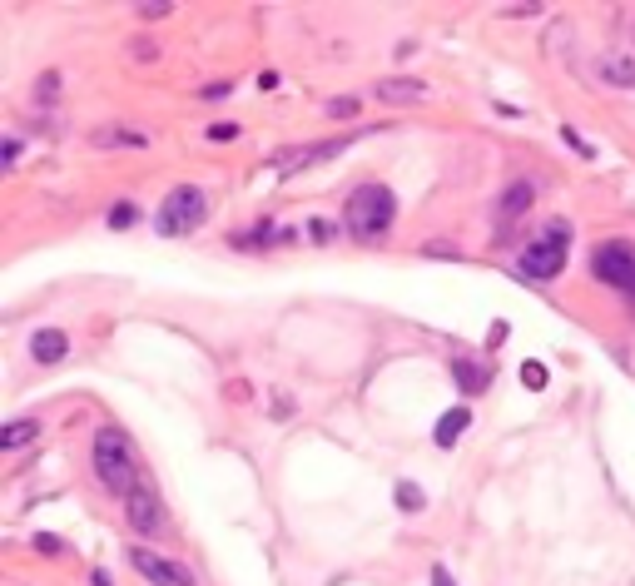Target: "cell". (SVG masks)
I'll list each match as a JSON object with an SVG mask.
<instances>
[{
	"label": "cell",
	"instance_id": "cell-1",
	"mask_svg": "<svg viewBox=\"0 0 635 586\" xmlns=\"http://www.w3.org/2000/svg\"><path fill=\"white\" fill-rule=\"evenodd\" d=\"M566 259H571V224H566V219H551V224L516 254V274H521L526 284H551V279H561Z\"/></svg>",
	"mask_w": 635,
	"mask_h": 586
},
{
	"label": "cell",
	"instance_id": "cell-2",
	"mask_svg": "<svg viewBox=\"0 0 635 586\" xmlns=\"http://www.w3.org/2000/svg\"><path fill=\"white\" fill-rule=\"evenodd\" d=\"M95 477L105 492L115 497H129L144 477H139V457H134V442L120 433V428H100L95 433Z\"/></svg>",
	"mask_w": 635,
	"mask_h": 586
},
{
	"label": "cell",
	"instance_id": "cell-3",
	"mask_svg": "<svg viewBox=\"0 0 635 586\" xmlns=\"http://www.w3.org/2000/svg\"><path fill=\"white\" fill-rule=\"evenodd\" d=\"M397 219V194L387 184H358L343 204V229L353 239H382Z\"/></svg>",
	"mask_w": 635,
	"mask_h": 586
},
{
	"label": "cell",
	"instance_id": "cell-4",
	"mask_svg": "<svg viewBox=\"0 0 635 586\" xmlns=\"http://www.w3.org/2000/svg\"><path fill=\"white\" fill-rule=\"evenodd\" d=\"M204 219H209V194H204L199 184H179V189H169V199L159 204L154 229H159L164 239H184V234H194Z\"/></svg>",
	"mask_w": 635,
	"mask_h": 586
},
{
	"label": "cell",
	"instance_id": "cell-5",
	"mask_svg": "<svg viewBox=\"0 0 635 586\" xmlns=\"http://www.w3.org/2000/svg\"><path fill=\"white\" fill-rule=\"evenodd\" d=\"M591 274H596L601 284H611V289L635 293V249L631 244H621V239L601 244L596 259H591Z\"/></svg>",
	"mask_w": 635,
	"mask_h": 586
},
{
	"label": "cell",
	"instance_id": "cell-6",
	"mask_svg": "<svg viewBox=\"0 0 635 586\" xmlns=\"http://www.w3.org/2000/svg\"><path fill=\"white\" fill-rule=\"evenodd\" d=\"M129 567H134L149 586H194V572H189V567H179L174 557H159V552H149V547H129Z\"/></svg>",
	"mask_w": 635,
	"mask_h": 586
},
{
	"label": "cell",
	"instance_id": "cell-7",
	"mask_svg": "<svg viewBox=\"0 0 635 586\" xmlns=\"http://www.w3.org/2000/svg\"><path fill=\"white\" fill-rule=\"evenodd\" d=\"M125 522L139 532V537H159L164 532V502L149 482H139L134 492L125 497Z\"/></svg>",
	"mask_w": 635,
	"mask_h": 586
},
{
	"label": "cell",
	"instance_id": "cell-8",
	"mask_svg": "<svg viewBox=\"0 0 635 586\" xmlns=\"http://www.w3.org/2000/svg\"><path fill=\"white\" fill-rule=\"evenodd\" d=\"M596 80L601 85H611V90H635V50H611V55H601L596 60Z\"/></svg>",
	"mask_w": 635,
	"mask_h": 586
},
{
	"label": "cell",
	"instance_id": "cell-9",
	"mask_svg": "<svg viewBox=\"0 0 635 586\" xmlns=\"http://www.w3.org/2000/svg\"><path fill=\"white\" fill-rule=\"evenodd\" d=\"M348 145H353V140H323V145H303V149H293V154H273L268 164H273V169H303V164H318V159L343 154Z\"/></svg>",
	"mask_w": 635,
	"mask_h": 586
},
{
	"label": "cell",
	"instance_id": "cell-10",
	"mask_svg": "<svg viewBox=\"0 0 635 586\" xmlns=\"http://www.w3.org/2000/svg\"><path fill=\"white\" fill-rule=\"evenodd\" d=\"M30 358H35V363H45V368H55V363H65V358H70V338H65L60 328H40V333L30 338Z\"/></svg>",
	"mask_w": 635,
	"mask_h": 586
},
{
	"label": "cell",
	"instance_id": "cell-11",
	"mask_svg": "<svg viewBox=\"0 0 635 586\" xmlns=\"http://www.w3.org/2000/svg\"><path fill=\"white\" fill-rule=\"evenodd\" d=\"M378 100L387 105H422V100H432V85H422V80H378Z\"/></svg>",
	"mask_w": 635,
	"mask_h": 586
},
{
	"label": "cell",
	"instance_id": "cell-12",
	"mask_svg": "<svg viewBox=\"0 0 635 586\" xmlns=\"http://www.w3.org/2000/svg\"><path fill=\"white\" fill-rule=\"evenodd\" d=\"M35 438H40V418H15V423L0 428V447L5 452H20V447H30Z\"/></svg>",
	"mask_w": 635,
	"mask_h": 586
},
{
	"label": "cell",
	"instance_id": "cell-13",
	"mask_svg": "<svg viewBox=\"0 0 635 586\" xmlns=\"http://www.w3.org/2000/svg\"><path fill=\"white\" fill-rule=\"evenodd\" d=\"M467 423H472V408H452V413H442V418H437V433H432V442H437V447H452V442L467 433Z\"/></svg>",
	"mask_w": 635,
	"mask_h": 586
},
{
	"label": "cell",
	"instance_id": "cell-14",
	"mask_svg": "<svg viewBox=\"0 0 635 586\" xmlns=\"http://www.w3.org/2000/svg\"><path fill=\"white\" fill-rule=\"evenodd\" d=\"M95 145H120V149H144L149 140L139 135V130H125V125H105V130H95Z\"/></svg>",
	"mask_w": 635,
	"mask_h": 586
},
{
	"label": "cell",
	"instance_id": "cell-15",
	"mask_svg": "<svg viewBox=\"0 0 635 586\" xmlns=\"http://www.w3.org/2000/svg\"><path fill=\"white\" fill-rule=\"evenodd\" d=\"M452 373H457V383H462V393H467V398H477V393L487 388V373H482V368H472L467 358H457V363H452Z\"/></svg>",
	"mask_w": 635,
	"mask_h": 586
},
{
	"label": "cell",
	"instance_id": "cell-16",
	"mask_svg": "<svg viewBox=\"0 0 635 586\" xmlns=\"http://www.w3.org/2000/svg\"><path fill=\"white\" fill-rule=\"evenodd\" d=\"M526 209H531V184L521 179V184H511L502 194V214H526Z\"/></svg>",
	"mask_w": 635,
	"mask_h": 586
},
{
	"label": "cell",
	"instance_id": "cell-17",
	"mask_svg": "<svg viewBox=\"0 0 635 586\" xmlns=\"http://www.w3.org/2000/svg\"><path fill=\"white\" fill-rule=\"evenodd\" d=\"M397 507H402V512H422V507H427L422 487H417V482H397Z\"/></svg>",
	"mask_w": 635,
	"mask_h": 586
},
{
	"label": "cell",
	"instance_id": "cell-18",
	"mask_svg": "<svg viewBox=\"0 0 635 586\" xmlns=\"http://www.w3.org/2000/svg\"><path fill=\"white\" fill-rule=\"evenodd\" d=\"M333 229H338L333 219H308V239L313 244H333Z\"/></svg>",
	"mask_w": 635,
	"mask_h": 586
},
{
	"label": "cell",
	"instance_id": "cell-19",
	"mask_svg": "<svg viewBox=\"0 0 635 586\" xmlns=\"http://www.w3.org/2000/svg\"><path fill=\"white\" fill-rule=\"evenodd\" d=\"M55 95H60V75L50 70V75H40V85H35V100H45V105H50Z\"/></svg>",
	"mask_w": 635,
	"mask_h": 586
},
{
	"label": "cell",
	"instance_id": "cell-20",
	"mask_svg": "<svg viewBox=\"0 0 635 586\" xmlns=\"http://www.w3.org/2000/svg\"><path fill=\"white\" fill-rule=\"evenodd\" d=\"M134 219H139V209H134V204H115V209H110V229H129Z\"/></svg>",
	"mask_w": 635,
	"mask_h": 586
},
{
	"label": "cell",
	"instance_id": "cell-21",
	"mask_svg": "<svg viewBox=\"0 0 635 586\" xmlns=\"http://www.w3.org/2000/svg\"><path fill=\"white\" fill-rule=\"evenodd\" d=\"M328 115H333V120H348V115H358V100H353V95H343V100H328Z\"/></svg>",
	"mask_w": 635,
	"mask_h": 586
},
{
	"label": "cell",
	"instance_id": "cell-22",
	"mask_svg": "<svg viewBox=\"0 0 635 586\" xmlns=\"http://www.w3.org/2000/svg\"><path fill=\"white\" fill-rule=\"evenodd\" d=\"M209 140H214V145H224V140H239V125H229V120H224V125H209Z\"/></svg>",
	"mask_w": 635,
	"mask_h": 586
},
{
	"label": "cell",
	"instance_id": "cell-23",
	"mask_svg": "<svg viewBox=\"0 0 635 586\" xmlns=\"http://www.w3.org/2000/svg\"><path fill=\"white\" fill-rule=\"evenodd\" d=\"M521 378H526V388H546V368H541V363H526Z\"/></svg>",
	"mask_w": 635,
	"mask_h": 586
},
{
	"label": "cell",
	"instance_id": "cell-24",
	"mask_svg": "<svg viewBox=\"0 0 635 586\" xmlns=\"http://www.w3.org/2000/svg\"><path fill=\"white\" fill-rule=\"evenodd\" d=\"M15 164H20V140L5 135V169H15Z\"/></svg>",
	"mask_w": 635,
	"mask_h": 586
},
{
	"label": "cell",
	"instance_id": "cell-25",
	"mask_svg": "<svg viewBox=\"0 0 635 586\" xmlns=\"http://www.w3.org/2000/svg\"><path fill=\"white\" fill-rule=\"evenodd\" d=\"M432 586H457V582L447 577V567H432Z\"/></svg>",
	"mask_w": 635,
	"mask_h": 586
},
{
	"label": "cell",
	"instance_id": "cell-26",
	"mask_svg": "<svg viewBox=\"0 0 635 586\" xmlns=\"http://www.w3.org/2000/svg\"><path fill=\"white\" fill-rule=\"evenodd\" d=\"M90 586H110V577L105 572H90Z\"/></svg>",
	"mask_w": 635,
	"mask_h": 586
},
{
	"label": "cell",
	"instance_id": "cell-27",
	"mask_svg": "<svg viewBox=\"0 0 635 586\" xmlns=\"http://www.w3.org/2000/svg\"><path fill=\"white\" fill-rule=\"evenodd\" d=\"M631 40H635V20H631Z\"/></svg>",
	"mask_w": 635,
	"mask_h": 586
}]
</instances>
